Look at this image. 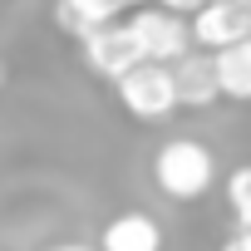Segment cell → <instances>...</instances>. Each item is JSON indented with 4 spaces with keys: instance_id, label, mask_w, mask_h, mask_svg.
Listing matches in <instances>:
<instances>
[{
    "instance_id": "cell-1",
    "label": "cell",
    "mask_w": 251,
    "mask_h": 251,
    "mask_svg": "<svg viewBox=\"0 0 251 251\" xmlns=\"http://www.w3.org/2000/svg\"><path fill=\"white\" fill-rule=\"evenodd\" d=\"M153 182L173 197V202H197L212 192L217 182V158L207 143L197 138H168L153 158Z\"/></svg>"
},
{
    "instance_id": "cell-2",
    "label": "cell",
    "mask_w": 251,
    "mask_h": 251,
    "mask_svg": "<svg viewBox=\"0 0 251 251\" xmlns=\"http://www.w3.org/2000/svg\"><path fill=\"white\" fill-rule=\"evenodd\" d=\"M128 35L143 54V64H177L182 54H192V30L182 15H168L163 5H143V10H128Z\"/></svg>"
},
{
    "instance_id": "cell-3",
    "label": "cell",
    "mask_w": 251,
    "mask_h": 251,
    "mask_svg": "<svg viewBox=\"0 0 251 251\" xmlns=\"http://www.w3.org/2000/svg\"><path fill=\"white\" fill-rule=\"evenodd\" d=\"M118 103L128 108L138 123H163L177 113V84H173V69L168 64H138L128 69L118 84Z\"/></svg>"
},
{
    "instance_id": "cell-4",
    "label": "cell",
    "mask_w": 251,
    "mask_h": 251,
    "mask_svg": "<svg viewBox=\"0 0 251 251\" xmlns=\"http://www.w3.org/2000/svg\"><path fill=\"white\" fill-rule=\"evenodd\" d=\"M187 30H192V45H197V50L222 54V50L251 40V10L236 5V0H212V5H202V10L187 20Z\"/></svg>"
},
{
    "instance_id": "cell-5",
    "label": "cell",
    "mask_w": 251,
    "mask_h": 251,
    "mask_svg": "<svg viewBox=\"0 0 251 251\" xmlns=\"http://www.w3.org/2000/svg\"><path fill=\"white\" fill-rule=\"evenodd\" d=\"M79 54H84V64L99 74V79H108V84H118L128 69H138L143 64V54H138V45H133V35H128V25H103V30H94V35H84L79 40Z\"/></svg>"
},
{
    "instance_id": "cell-6",
    "label": "cell",
    "mask_w": 251,
    "mask_h": 251,
    "mask_svg": "<svg viewBox=\"0 0 251 251\" xmlns=\"http://www.w3.org/2000/svg\"><path fill=\"white\" fill-rule=\"evenodd\" d=\"M173 84H177V108H212L222 99L212 54H182L173 64Z\"/></svg>"
},
{
    "instance_id": "cell-7",
    "label": "cell",
    "mask_w": 251,
    "mask_h": 251,
    "mask_svg": "<svg viewBox=\"0 0 251 251\" xmlns=\"http://www.w3.org/2000/svg\"><path fill=\"white\" fill-rule=\"evenodd\" d=\"M99 251H163V231L148 212H118L103 226Z\"/></svg>"
},
{
    "instance_id": "cell-8",
    "label": "cell",
    "mask_w": 251,
    "mask_h": 251,
    "mask_svg": "<svg viewBox=\"0 0 251 251\" xmlns=\"http://www.w3.org/2000/svg\"><path fill=\"white\" fill-rule=\"evenodd\" d=\"M118 15H123V0H54V20L74 40H84L103 25H118Z\"/></svg>"
},
{
    "instance_id": "cell-9",
    "label": "cell",
    "mask_w": 251,
    "mask_h": 251,
    "mask_svg": "<svg viewBox=\"0 0 251 251\" xmlns=\"http://www.w3.org/2000/svg\"><path fill=\"white\" fill-rule=\"evenodd\" d=\"M212 69H217V89L222 99H236V103H251V40L212 54Z\"/></svg>"
},
{
    "instance_id": "cell-10",
    "label": "cell",
    "mask_w": 251,
    "mask_h": 251,
    "mask_svg": "<svg viewBox=\"0 0 251 251\" xmlns=\"http://www.w3.org/2000/svg\"><path fill=\"white\" fill-rule=\"evenodd\" d=\"M226 202H231V217H236V231H251V163L236 168L226 177Z\"/></svg>"
},
{
    "instance_id": "cell-11",
    "label": "cell",
    "mask_w": 251,
    "mask_h": 251,
    "mask_svg": "<svg viewBox=\"0 0 251 251\" xmlns=\"http://www.w3.org/2000/svg\"><path fill=\"white\" fill-rule=\"evenodd\" d=\"M153 5H163L168 15H182V20H187V15H197L202 5H212V0H153Z\"/></svg>"
},
{
    "instance_id": "cell-12",
    "label": "cell",
    "mask_w": 251,
    "mask_h": 251,
    "mask_svg": "<svg viewBox=\"0 0 251 251\" xmlns=\"http://www.w3.org/2000/svg\"><path fill=\"white\" fill-rule=\"evenodd\" d=\"M222 251H251V231H236V236H226V241H222Z\"/></svg>"
},
{
    "instance_id": "cell-13",
    "label": "cell",
    "mask_w": 251,
    "mask_h": 251,
    "mask_svg": "<svg viewBox=\"0 0 251 251\" xmlns=\"http://www.w3.org/2000/svg\"><path fill=\"white\" fill-rule=\"evenodd\" d=\"M50 251H94V246H84V241H59V246H50Z\"/></svg>"
},
{
    "instance_id": "cell-14",
    "label": "cell",
    "mask_w": 251,
    "mask_h": 251,
    "mask_svg": "<svg viewBox=\"0 0 251 251\" xmlns=\"http://www.w3.org/2000/svg\"><path fill=\"white\" fill-rule=\"evenodd\" d=\"M143 5H153V0H123V10H143Z\"/></svg>"
},
{
    "instance_id": "cell-15",
    "label": "cell",
    "mask_w": 251,
    "mask_h": 251,
    "mask_svg": "<svg viewBox=\"0 0 251 251\" xmlns=\"http://www.w3.org/2000/svg\"><path fill=\"white\" fill-rule=\"evenodd\" d=\"M0 84H5V64H0Z\"/></svg>"
}]
</instances>
